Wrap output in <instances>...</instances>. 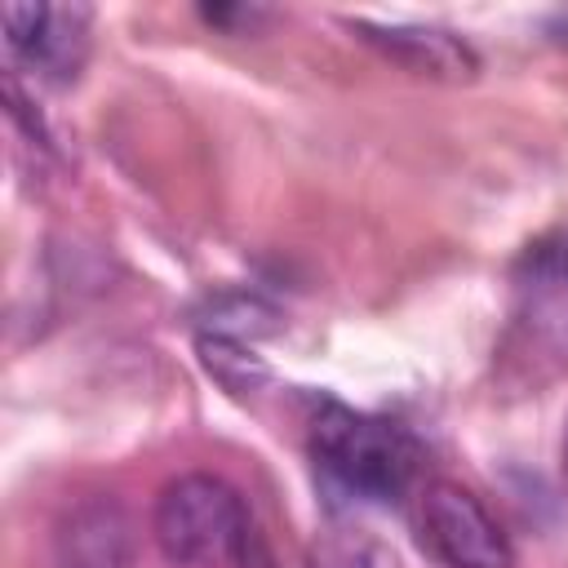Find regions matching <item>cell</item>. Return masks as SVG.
Here are the masks:
<instances>
[{"label": "cell", "mask_w": 568, "mask_h": 568, "mask_svg": "<svg viewBox=\"0 0 568 568\" xmlns=\"http://www.w3.org/2000/svg\"><path fill=\"white\" fill-rule=\"evenodd\" d=\"M564 479H568V435H564Z\"/></svg>", "instance_id": "12"}, {"label": "cell", "mask_w": 568, "mask_h": 568, "mask_svg": "<svg viewBox=\"0 0 568 568\" xmlns=\"http://www.w3.org/2000/svg\"><path fill=\"white\" fill-rule=\"evenodd\" d=\"M204 333H222V337H262V333H275V311L257 297H244V293H226L217 302H209V324Z\"/></svg>", "instance_id": "9"}, {"label": "cell", "mask_w": 568, "mask_h": 568, "mask_svg": "<svg viewBox=\"0 0 568 568\" xmlns=\"http://www.w3.org/2000/svg\"><path fill=\"white\" fill-rule=\"evenodd\" d=\"M155 546L178 568H222L244 559L253 528L240 493L217 475H178L155 497Z\"/></svg>", "instance_id": "2"}, {"label": "cell", "mask_w": 568, "mask_h": 568, "mask_svg": "<svg viewBox=\"0 0 568 568\" xmlns=\"http://www.w3.org/2000/svg\"><path fill=\"white\" fill-rule=\"evenodd\" d=\"M200 18L209 27H253V18H266V9H253V4H200Z\"/></svg>", "instance_id": "10"}, {"label": "cell", "mask_w": 568, "mask_h": 568, "mask_svg": "<svg viewBox=\"0 0 568 568\" xmlns=\"http://www.w3.org/2000/svg\"><path fill=\"white\" fill-rule=\"evenodd\" d=\"M422 532L426 546L448 564V568H510L515 550L510 537L501 532V524L488 515V506L453 484V479H435L422 493Z\"/></svg>", "instance_id": "3"}, {"label": "cell", "mask_w": 568, "mask_h": 568, "mask_svg": "<svg viewBox=\"0 0 568 568\" xmlns=\"http://www.w3.org/2000/svg\"><path fill=\"white\" fill-rule=\"evenodd\" d=\"M195 351H200L204 373H209L217 386H226L231 395H253V390H262V386L271 382L266 359H262L248 342H240V337L200 333V337H195Z\"/></svg>", "instance_id": "7"}, {"label": "cell", "mask_w": 568, "mask_h": 568, "mask_svg": "<svg viewBox=\"0 0 568 568\" xmlns=\"http://www.w3.org/2000/svg\"><path fill=\"white\" fill-rule=\"evenodd\" d=\"M67 550L75 568H124L133 559V528L115 501H89L67 524Z\"/></svg>", "instance_id": "6"}, {"label": "cell", "mask_w": 568, "mask_h": 568, "mask_svg": "<svg viewBox=\"0 0 568 568\" xmlns=\"http://www.w3.org/2000/svg\"><path fill=\"white\" fill-rule=\"evenodd\" d=\"M311 568H399L390 546L368 532H324L311 546Z\"/></svg>", "instance_id": "8"}, {"label": "cell", "mask_w": 568, "mask_h": 568, "mask_svg": "<svg viewBox=\"0 0 568 568\" xmlns=\"http://www.w3.org/2000/svg\"><path fill=\"white\" fill-rule=\"evenodd\" d=\"M244 564H248V568H271V559H266L262 550H253V541H248V550H244Z\"/></svg>", "instance_id": "11"}, {"label": "cell", "mask_w": 568, "mask_h": 568, "mask_svg": "<svg viewBox=\"0 0 568 568\" xmlns=\"http://www.w3.org/2000/svg\"><path fill=\"white\" fill-rule=\"evenodd\" d=\"M311 457L359 501H399L417 475V444L399 422L324 399L311 422Z\"/></svg>", "instance_id": "1"}, {"label": "cell", "mask_w": 568, "mask_h": 568, "mask_svg": "<svg viewBox=\"0 0 568 568\" xmlns=\"http://www.w3.org/2000/svg\"><path fill=\"white\" fill-rule=\"evenodd\" d=\"M373 49H382L390 62H399L413 75L430 80H470L479 71L475 49L444 31V27H377V22H351Z\"/></svg>", "instance_id": "5"}, {"label": "cell", "mask_w": 568, "mask_h": 568, "mask_svg": "<svg viewBox=\"0 0 568 568\" xmlns=\"http://www.w3.org/2000/svg\"><path fill=\"white\" fill-rule=\"evenodd\" d=\"M564 275H568V248H564Z\"/></svg>", "instance_id": "13"}, {"label": "cell", "mask_w": 568, "mask_h": 568, "mask_svg": "<svg viewBox=\"0 0 568 568\" xmlns=\"http://www.w3.org/2000/svg\"><path fill=\"white\" fill-rule=\"evenodd\" d=\"M4 44L18 62L53 84L80 75L89 58V9L84 4H4Z\"/></svg>", "instance_id": "4"}]
</instances>
